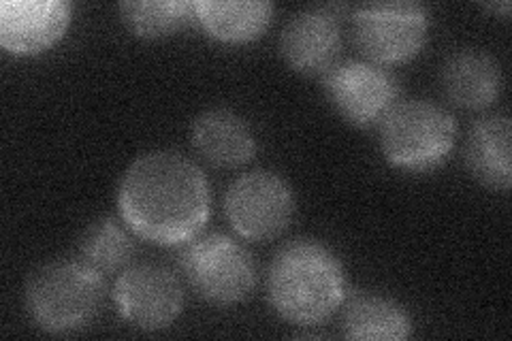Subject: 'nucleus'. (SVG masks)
<instances>
[{
  "label": "nucleus",
  "instance_id": "nucleus-1",
  "mask_svg": "<svg viewBox=\"0 0 512 341\" xmlns=\"http://www.w3.org/2000/svg\"><path fill=\"white\" fill-rule=\"evenodd\" d=\"M118 207L128 229L139 237L178 246L195 239L210 218L207 177L190 158L158 150L139 156L118 188Z\"/></svg>",
  "mask_w": 512,
  "mask_h": 341
},
{
  "label": "nucleus",
  "instance_id": "nucleus-2",
  "mask_svg": "<svg viewBox=\"0 0 512 341\" xmlns=\"http://www.w3.org/2000/svg\"><path fill=\"white\" fill-rule=\"evenodd\" d=\"M267 297L288 322L327 320L346 297V273L335 254L312 239L282 246L267 269Z\"/></svg>",
  "mask_w": 512,
  "mask_h": 341
},
{
  "label": "nucleus",
  "instance_id": "nucleus-3",
  "mask_svg": "<svg viewBox=\"0 0 512 341\" xmlns=\"http://www.w3.org/2000/svg\"><path fill=\"white\" fill-rule=\"evenodd\" d=\"M101 282L79 261H52L30 275L26 312L47 333L77 331L99 310Z\"/></svg>",
  "mask_w": 512,
  "mask_h": 341
},
{
  "label": "nucleus",
  "instance_id": "nucleus-4",
  "mask_svg": "<svg viewBox=\"0 0 512 341\" xmlns=\"http://www.w3.org/2000/svg\"><path fill=\"white\" fill-rule=\"evenodd\" d=\"M380 145L391 165L429 171L451 154L455 122L436 103L421 99L397 103L382 120Z\"/></svg>",
  "mask_w": 512,
  "mask_h": 341
},
{
  "label": "nucleus",
  "instance_id": "nucleus-5",
  "mask_svg": "<svg viewBox=\"0 0 512 341\" xmlns=\"http://www.w3.org/2000/svg\"><path fill=\"white\" fill-rule=\"evenodd\" d=\"M182 271L188 284L216 305L246 299L256 278L248 250L220 233L190 239L182 252Z\"/></svg>",
  "mask_w": 512,
  "mask_h": 341
},
{
  "label": "nucleus",
  "instance_id": "nucleus-6",
  "mask_svg": "<svg viewBox=\"0 0 512 341\" xmlns=\"http://www.w3.org/2000/svg\"><path fill=\"white\" fill-rule=\"evenodd\" d=\"M224 211L233 229L252 241L278 237L295 214L293 190L280 175L252 171L229 186Z\"/></svg>",
  "mask_w": 512,
  "mask_h": 341
},
{
  "label": "nucleus",
  "instance_id": "nucleus-7",
  "mask_svg": "<svg viewBox=\"0 0 512 341\" xmlns=\"http://www.w3.org/2000/svg\"><path fill=\"white\" fill-rule=\"evenodd\" d=\"M427 11L416 3H367L352 15L361 50L376 62H404L427 39Z\"/></svg>",
  "mask_w": 512,
  "mask_h": 341
},
{
  "label": "nucleus",
  "instance_id": "nucleus-8",
  "mask_svg": "<svg viewBox=\"0 0 512 341\" xmlns=\"http://www.w3.org/2000/svg\"><path fill=\"white\" fill-rule=\"evenodd\" d=\"M114 301L126 322L139 329H165L180 316L184 305L182 284L156 263H139L120 273L114 286Z\"/></svg>",
  "mask_w": 512,
  "mask_h": 341
},
{
  "label": "nucleus",
  "instance_id": "nucleus-9",
  "mask_svg": "<svg viewBox=\"0 0 512 341\" xmlns=\"http://www.w3.org/2000/svg\"><path fill=\"white\" fill-rule=\"evenodd\" d=\"M325 90L342 116L359 126L382 122L397 105V79L376 62L346 60L327 71Z\"/></svg>",
  "mask_w": 512,
  "mask_h": 341
},
{
  "label": "nucleus",
  "instance_id": "nucleus-10",
  "mask_svg": "<svg viewBox=\"0 0 512 341\" xmlns=\"http://www.w3.org/2000/svg\"><path fill=\"white\" fill-rule=\"evenodd\" d=\"M71 22V5L62 0H3L0 43L11 54H39L52 47Z\"/></svg>",
  "mask_w": 512,
  "mask_h": 341
},
{
  "label": "nucleus",
  "instance_id": "nucleus-11",
  "mask_svg": "<svg viewBox=\"0 0 512 341\" xmlns=\"http://www.w3.org/2000/svg\"><path fill=\"white\" fill-rule=\"evenodd\" d=\"M340 24L329 9H303L282 28L280 52L293 69L318 73L331 67L340 52Z\"/></svg>",
  "mask_w": 512,
  "mask_h": 341
},
{
  "label": "nucleus",
  "instance_id": "nucleus-12",
  "mask_svg": "<svg viewBox=\"0 0 512 341\" xmlns=\"http://www.w3.org/2000/svg\"><path fill=\"white\" fill-rule=\"evenodd\" d=\"M498 60L480 50L455 52L442 67V86L448 99L466 109H485L502 92Z\"/></svg>",
  "mask_w": 512,
  "mask_h": 341
},
{
  "label": "nucleus",
  "instance_id": "nucleus-13",
  "mask_svg": "<svg viewBox=\"0 0 512 341\" xmlns=\"http://www.w3.org/2000/svg\"><path fill=\"white\" fill-rule=\"evenodd\" d=\"M192 141L218 167H239L252 158L256 141L248 122L231 109H210L192 124Z\"/></svg>",
  "mask_w": 512,
  "mask_h": 341
},
{
  "label": "nucleus",
  "instance_id": "nucleus-14",
  "mask_svg": "<svg viewBox=\"0 0 512 341\" xmlns=\"http://www.w3.org/2000/svg\"><path fill=\"white\" fill-rule=\"evenodd\" d=\"M468 169L480 184L495 190L510 188V120L495 113L474 124L466 141Z\"/></svg>",
  "mask_w": 512,
  "mask_h": 341
},
{
  "label": "nucleus",
  "instance_id": "nucleus-15",
  "mask_svg": "<svg viewBox=\"0 0 512 341\" xmlns=\"http://www.w3.org/2000/svg\"><path fill=\"white\" fill-rule=\"evenodd\" d=\"M265 0H199L195 20L224 43H246L261 35L271 20Z\"/></svg>",
  "mask_w": 512,
  "mask_h": 341
},
{
  "label": "nucleus",
  "instance_id": "nucleus-16",
  "mask_svg": "<svg viewBox=\"0 0 512 341\" xmlns=\"http://www.w3.org/2000/svg\"><path fill=\"white\" fill-rule=\"evenodd\" d=\"M412 333V320L393 299L359 295L344 312V335L363 341H402Z\"/></svg>",
  "mask_w": 512,
  "mask_h": 341
},
{
  "label": "nucleus",
  "instance_id": "nucleus-17",
  "mask_svg": "<svg viewBox=\"0 0 512 341\" xmlns=\"http://www.w3.org/2000/svg\"><path fill=\"white\" fill-rule=\"evenodd\" d=\"M133 256V239L122 226L103 218L96 220L77 241V261L103 280L105 275L124 269Z\"/></svg>",
  "mask_w": 512,
  "mask_h": 341
},
{
  "label": "nucleus",
  "instance_id": "nucleus-18",
  "mask_svg": "<svg viewBox=\"0 0 512 341\" xmlns=\"http://www.w3.org/2000/svg\"><path fill=\"white\" fill-rule=\"evenodd\" d=\"M126 26L139 37H165L195 20V3L184 0H128L120 5Z\"/></svg>",
  "mask_w": 512,
  "mask_h": 341
}]
</instances>
